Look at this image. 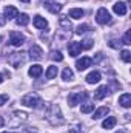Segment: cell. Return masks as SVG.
<instances>
[{
  "label": "cell",
  "instance_id": "cell-17",
  "mask_svg": "<svg viewBox=\"0 0 131 133\" xmlns=\"http://www.w3.org/2000/svg\"><path fill=\"white\" fill-rule=\"evenodd\" d=\"M59 25L65 30V31H69L71 30V22H69V19L66 17V16H60V19H59Z\"/></svg>",
  "mask_w": 131,
  "mask_h": 133
},
{
  "label": "cell",
  "instance_id": "cell-1",
  "mask_svg": "<svg viewBox=\"0 0 131 133\" xmlns=\"http://www.w3.org/2000/svg\"><path fill=\"white\" fill-rule=\"evenodd\" d=\"M46 121L51 124V125H62L65 122L63 116H62V111H60V107L57 104H51L48 108H46V115H45Z\"/></svg>",
  "mask_w": 131,
  "mask_h": 133
},
{
  "label": "cell",
  "instance_id": "cell-28",
  "mask_svg": "<svg viewBox=\"0 0 131 133\" xmlns=\"http://www.w3.org/2000/svg\"><path fill=\"white\" fill-rule=\"evenodd\" d=\"M88 30H90V26H88V25H79V26H77V30H76V33H77V34H85Z\"/></svg>",
  "mask_w": 131,
  "mask_h": 133
},
{
  "label": "cell",
  "instance_id": "cell-41",
  "mask_svg": "<svg viewBox=\"0 0 131 133\" xmlns=\"http://www.w3.org/2000/svg\"><path fill=\"white\" fill-rule=\"evenodd\" d=\"M3 133H8V132H3Z\"/></svg>",
  "mask_w": 131,
  "mask_h": 133
},
{
  "label": "cell",
  "instance_id": "cell-38",
  "mask_svg": "<svg viewBox=\"0 0 131 133\" xmlns=\"http://www.w3.org/2000/svg\"><path fill=\"white\" fill-rule=\"evenodd\" d=\"M2 82H3V74L0 73V84H2Z\"/></svg>",
  "mask_w": 131,
  "mask_h": 133
},
{
  "label": "cell",
  "instance_id": "cell-5",
  "mask_svg": "<svg viewBox=\"0 0 131 133\" xmlns=\"http://www.w3.org/2000/svg\"><path fill=\"white\" fill-rule=\"evenodd\" d=\"M9 43L12 46H20L25 43V36L20 31H11L9 33Z\"/></svg>",
  "mask_w": 131,
  "mask_h": 133
},
{
  "label": "cell",
  "instance_id": "cell-20",
  "mask_svg": "<svg viewBox=\"0 0 131 133\" xmlns=\"http://www.w3.org/2000/svg\"><path fill=\"white\" fill-rule=\"evenodd\" d=\"M110 113V108L108 107H100V108H97L96 111H94V119H100V118H103V116H106Z\"/></svg>",
  "mask_w": 131,
  "mask_h": 133
},
{
  "label": "cell",
  "instance_id": "cell-25",
  "mask_svg": "<svg viewBox=\"0 0 131 133\" xmlns=\"http://www.w3.org/2000/svg\"><path fill=\"white\" fill-rule=\"evenodd\" d=\"M49 57H51L53 61H57V62H62V61H63V56H62V53H60V51H57V50H53Z\"/></svg>",
  "mask_w": 131,
  "mask_h": 133
},
{
  "label": "cell",
  "instance_id": "cell-7",
  "mask_svg": "<svg viewBox=\"0 0 131 133\" xmlns=\"http://www.w3.org/2000/svg\"><path fill=\"white\" fill-rule=\"evenodd\" d=\"M80 51H82V45H80V42H69V45H68V53H69L71 57L79 56Z\"/></svg>",
  "mask_w": 131,
  "mask_h": 133
},
{
  "label": "cell",
  "instance_id": "cell-30",
  "mask_svg": "<svg viewBox=\"0 0 131 133\" xmlns=\"http://www.w3.org/2000/svg\"><path fill=\"white\" fill-rule=\"evenodd\" d=\"M80 45H82V48L90 50V48L93 46V40H91V39H86V40H83V43H80Z\"/></svg>",
  "mask_w": 131,
  "mask_h": 133
},
{
  "label": "cell",
  "instance_id": "cell-6",
  "mask_svg": "<svg viewBox=\"0 0 131 133\" xmlns=\"http://www.w3.org/2000/svg\"><path fill=\"white\" fill-rule=\"evenodd\" d=\"M96 20H97V23H100V25H106V23L111 22V16H110V12H108L106 8H100L99 9L97 14H96Z\"/></svg>",
  "mask_w": 131,
  "mask_h": 133
},
{
  "label": "cell",
  "instance_id": "cell-40",
  "mask_svg": "<svg viewBox=\"0 0 131 133\" xmlns=\"http://www.w3.org/2000/svg\"><path fill=\"white\" fill-rule=\"evenodd\" d=\"M116 133H123V132H122V130H120V132H116Z\"/></svg>",
  "mask_w": 131,
  "mask_h": 133
},
{
  "label": "cell",
  "instance_id": "cell-4",
  "mask_svg": "<svg viewBox=\"0 0 131 133\" xmlns=\"http://www.w3.org/2000/svg\"><path fill=\"white\" fill-rule=\"evenodd\" d=\"M88 98V93L86 91H80V93H71L69 96H68V104L71 105V107H76L77 104H80L83 99H86Z\"/></svg>",
  "mask_w": 131,
  "mask_h": 133
},
{
  "label": "cell",
  "instance_id": "cell-24",
  "mask_svg": "<svg viewBox=\"0 0 131 133\" xmlns=\"http://www.w3.org/2000/svg\"><path fill=\"white\" fill-rule=\"evenodd\" d=\"M72 77H74L72 70H71V68H65V70H63V73H62V79H63V81H71Z\"/></svg>",
  "mask_w": 131,
  "mask_h": 133
},
{
  "label": "cell",
  "instance_id": "cell-16",
  "mask_svg": "<svg viewBox=\"0 0 131 133\" xmlns=\"http://www.w3.org/2000/svg\"><path fill=\"white\" fill-rule=\"evenodd\" d=\"M100 77H102V74H100L99 71H91V73L86 76V82H88V84H97L99 81H100Z\"/></svg>",
  "mask_w": 131,
  "mask_h": 133
},
{
  "label": "cell",
  "instance_id": "cell-9",
  "mask_svg": "<svg viewBox=\"0 0 131 133\" xmlns=\"http://www.w3.org/2000/svg\"><path fill=\"white\" fill-rule=\"evenodd\" d=\"M93 64V59L91 57H82V59H79L77 62H76V68L79 70V71H83V70H86L88 66H91Z\"/></svg>",
  "mask_w": 131,
  "mask_h": 133
},
{
  "label": "cell",
  "instance_id": "cell-21",
  "mask_svg": "<svg viewBox=\"0 0 131 133\" xmlns=\"http://www.w3.org/2000/svg\"><path fill=\"white\" fill-rule=\"evenodd\" d=\"M16 22H17L19 26H26V25L30 23V17H28L26 14H20V16H17Z\"/></svg>",
  "mask_w": 131,
  "mask_h": 133
},
{
  "label": "cell",
  "instance_id": "cell-2",
  "mask_svg": "<svg viewBox=\"0 0 131 133\" xmlns=\"http://www.w3.org/2000/svg\"><path fill=\"white\" fill-rule=\"evenodd\" d=\"M43 104V101L40 99V96L37 93H28L26 96L22 98V105L25 107H31V108H40Z\"/></svg>",
  "mask_w": 131,
  "mask_h": 133
},
{
  "label": "cell",
  "instance_id": "cell-8",
  "mask_svg": "<svg viewBox=\"0 0 131 133\" xmlns=\"http://www.w3.org/2000/svg\"><path fill=\"white\" fill-rule=\"evenodd\" d=\"M30 56H31V59H34V61H40L43 57V50L39 45H33L30 48Z\"/></svg>",
  "mask_w": 131,
  "mask_h": 133
},
{
  "label": "cell",
  "instance_id": "cell-34",
  "mask_svg": "<svg viewBox=\"0 0 131 133\" xmlns=\"http://www.w3.org/2000/svg\"><path fill=\"white\" fill-rule=\"evenodd\" d=\"M6 101H8V95H2V96H0V105H3Z\"/></svg>",
  "mask_w": 131,
  "mask_h": 133
},
{
  "label": "cell",
  "instance_id": "cell-12",
  "mask_svg": "<svg viewBox=\"0 0 131 133\" xmlns=\"http://www.w3.org/2000/svg\"><path fill=\"white\" fill-rule=\"evenodd\" d=\"M113 11H114L116 14H119V16H125V14H127V3H123V2L114 3V5H113Z\"/></svg>",
  "mask_w": 131,
  "mask_h": 133
},
{
  "label": "cell",
  "instance_id": "cell-22",
  "mask_svg": "<svg viewBox=\"0 0 131 133\" xmlns=\"http://www.w3.org/2000/svg\"><path fill=\"white\" fill-rule=\"evenodd\" d=\"M83 9H79V8H72V9H69V17H72V19H82L83 17Z\"/></svg>",
  "mask_w": 131,
  "mask_h": 133
},
{
  "label": "cell",
  "instance_id": "cell-27",
  "mask_svg": "<svg viewBox=\"0 0 131 133\" xmlns=\"http://www.w3.org/2000/svg\"><path fill=\"white\" fill-rule=\"evenodd\" d=\"M94 110V104H85L82 105V113H90Z\"/></svg>",
  "mask_w": 131,
  "mask_h": 133
},
{
  "label": "cell",
  "instance_id": "cell-18",
  "mask_svg": "<svg viewBox=\"0 0 131 133\" xmlns=\"http://www.w3.org/2000/svg\"><path fill=\"white\" fill-rule=\"evenodd\" d=\"M116 122H117V119H116L114 116H110V118H106V119L103 121L102 127H103V129H106V130H110V129H113V127L116 125Z\"/></svg>",
  "mask_w": 131,
  "mask_h": 133
},
{
  "label": "cell",
  "instance_id": "cell-29",
  "mask_svg": "<svg viewBox=\"0 0 131 133\" xmlns=\"http://www.w3.org/2000/svg\"><path fill=\"white\" fill-rule=\"evenodd\" d=\"M122 43H125V45H130L131 43V31H127L125 33L123 39H122Z\"/></svg>",
  "mask_w": 131,
  "mask_h": 133
},
{
  "label": "cell",
  "instance_id": "cell-19",
  "mask_svg": "<svg viewBox=\"0 0 131 133\" xmlns=\"http://www.w3.org/2000/svg\"><path fill=\"white\" fill-rule=\"evenodd\" d=\"M42 73H43V68L40 65H33L30 68V71H28V74H30L31 77H39Z\"/></svg>",
  "mask_w": 131,
  "mask_h": 133
},
{
  "label": "cell",
  "instance_id": "cell-37",
  "mask_svg": "<svg viewBox=\"0 0 131 133\" xmlns=\"http://www.w3.org/2000/svg\"><path fill=\"white\" fill-rule=\"evenodd\" d=\"M3 124H5V121H3V118H2V116H0V129H2V127H3Z\"/></svg>",
  "mask_w": 131,
  "mask_h": 133
},
{
  "label": "cell",
  "instance_id": "cell-42",
  "mask_svg": "<svg viewBox=\"0 0 131 133\" xmlns=\"http://www.w3.org/2000/svg\"><path fill=\"white\" fill-rule=\"evenodd\" d=\"M0 40H2V37H0Z\"/></svg>",
  "mask_w": 131,
  "mask_h": 133
},
{
  "label": "cell",
  "instance_id": "cell-11",
  "mask_svg": "<svg viewBox=\"0 0 131 133\" xmlns=\"http://www.w3.org/2000/svg\"><path fill=\"white\" fill-rule=\"evenodd\" d=\"M45 8H46L49 12H53V14H57V12H60V9H62V5H59V3H56V2H51V0H48V2H45Z\"/></svg>",
  "mask_w": 131,
  "mask_h": 133
},
{
  "label": "cell",
  "instance_id": "cell-10",
  "mask_svg": "<svg viewBox=\"0 0 131 133\" xmlns=\"http://www.w3.org/2000/svg\"><path fill=\"white\" fill-rule=\"evenodd\" d=\"M3 12H5V19H8V20L17 19V16H19V11H17V8H14V6H5Z\"/></svg>",
  "mask_w": 131,
  "mask_h": 133
},
{
  "label": "cell",
  "instance_id": "cell-13",
  "mask_svg": "<svg viewBox=\"0 0 131 133\" xmlns=\"http://www.w3.org/2000/svg\"><path fill=\"white\" fill-rule=\"evenodd\" d=\"M33 22H34V26H35L37 30H46V28H48V22H46L42 16H35Z\"/></svg>",
  "mask_w": 131,
  "mask_h": 133
},
{
  "label": "cell",
  "instance_id": "cell-35",
  "mask_svg": "<svg viewBox=\"0 0 131 133\" xmlns=\"http://www.w3.org/2000/svg\"><path fill=\"white\" fill-rule=\"evenodd\" d=\"M5 22H6V19H5V16H2V14H0V28H2L3 25H5Z\"/></svg>",
  "mask_w": 131,
  "mask_h": 133
},
{
  "label": "cell",
  "instance_id": "cell-36",
  "mask_svg": "<svg viewBox=\"0 0 131 133\" xmlns=\"http://www.w3.org/2000/svg\"><path fill=\"white\" fill-rule=\"evenodd\" d=\"M23 133H39V132H37L35 129H25V130H23Z\"/></svg>",
  "mask_w": 131,
  "mask_h": 133
},
{
  "label": "cell",
  "instance_id": "cell-33",
  "mask_svg": "<svg viewBox=\"0 0 131 133\" xmlns=\"http://www.w3.org/2000/svg\"><path fill=\"white\" fill-rule=\"evenodd\" d=\"M108 45H110L111 48H119V46H120V42H117V40H111Z\"/></svg>",
  "mask_w": 131,
  "mask_h": 133
},
{
  "label": "cell",
  "instance_id": "cell-14",
  "mask_svg": "<svg viewBox=\"0 0 131 133\" xmlns=\"http://www.w3.org/2000/svg\"><path fill=\"white\" fill-rule=\"evenodd\" d=\"M110 93V88L106 87V85H102V87H99L97 90H96V93H94V98L96 99H103L106 95Z\"/></svg>",
  "mask_w": 131,
  "mask_h": 133
},
{
  "label": "cell",
  "instance_id": "cell-31",
  "mask_svg": "<svg viewBox=\"0 0 131 133\" xmlns=\"http://www.w3.org/2000/svg\"><path fill=\"white\" fill-rule=\"evenodd\" d=\"M14 115H16L19 119H22V121H26V119H28V115L23 113V111H14Z\"/></svg>",
  "mask_w": 131,
  "mask_h": 133
},
{
  "label": "cell",
  "instance_id": "cell-32",
  "mask_svg": "<svg viewBox=\"0 0 131 133\" xmlns=\"http://www.w3.org/2000/svg\"><path fill=\"white\" fill-rule=\"evenodd\" d=\"M69 133H83V129L80 125H74V127L69 129Z\"/></svg>",
  "mask_w": 131,
  "mask_h": 133
},
{
  "label": "cell",
  "instance_id": "cell-39",
  "mask_svg": "<svg viewBox=\"0 0 131 133\" xmlns=\"http://www.w3.org/2000/svg\"><path fill=\"white\" fill-rule=\"evenodd\" d=\"M20 2H25V3H28V2H30V0H20Z\"/></svg>",
  "mask_w": 131,
  "mask_h": 133
},
{
  "label": "cell",
  "instance_id": "cell-23",
  "mask_svg": "<svg viewBox=\"0 0 131 133\" xmlns=\"http://www.w3.org/2000/svg\"><path fill=\"white\" fill-rule=\"evenodd\" d=\"M57 76V66L51 65L48 66V70H46V79H54Z\"/></svg>",
  "mask_w": 131,
  "mask_h": 133
},
{
  "label": "cell",
  "instance_id": "cell-26",
  "mask_svg": "<svg viewBox=\"0 0 131 133\" xmlns=\"http://www.w3.org/2000/svg\"><path fill=\"white\" fill-rule=\"evenodd\" d=\"M120 59H122L125 64L131 62V53L128 50H122V51H120Z\"/></svg>",
  "mask_w": 131,
  "mask_h": 133
},
{
  "label": "cell",
  "instance_id": "cell-15",
  "mask_svg": "<svg viewBox=\"0 0 131 133\" xmlns=\"http://www.w3.org/2000/svg\"><path fill=\"white\" fill-rule=\"evenodd\" d=\"M119 104L125 108H130L131 107V95L130 93H123L120 98H119Z\"/></svg>",
  "mask_w": 131,
  "mask_h": 133
},
{
  "label": "cell",
  "instance_id": "cell-3",
  "mask_svg": "<svg viewBox=\"0 0 131 133\" xmlns=\"http://www.w3.org/2000/svg\"><path fill=\"white\" fill-rule=\"evenodd\" d=\"M26 53L23 51H16V53H11L8 56V64L14 68H20V65H23L26 62Z\"/></svg>",
  "mask_w": 131,
  "mask_h": 133
}]
</instances>
